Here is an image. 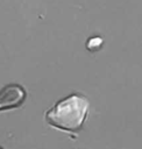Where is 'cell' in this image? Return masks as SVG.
Listing matches in <instances>:
<instances>
[{"mask_svg":"<svg viewBox=\"0 0 142 149\" xmlns=\"http://www.w3.org/2000/svg\"><path fill=\"white\" fill-rule=\"evenodd\" d=\"M87 109V99L81 94L72 93L50 108L45 113V120L50 126L57 129L77 133L84 123Z\"/></svg>","mask_w":142,"mask_h":149,"instance_id":"6da1fadb","label":"cell"},{"mask_svg":"<svg viewBox=\"0 0 142 149\" xmlns=\"http://www.w3.org/2000/svg\"><path fill=\"white\" fill-rule=\"evenodd\" d=\"M26 98V91L16 84L5 86L0 91V111L20 106Z\"/></svg>","mask_w":142,"mask_h":149,"instance_id":"7a4b0ae2","label":"cell"}]
</instances>
